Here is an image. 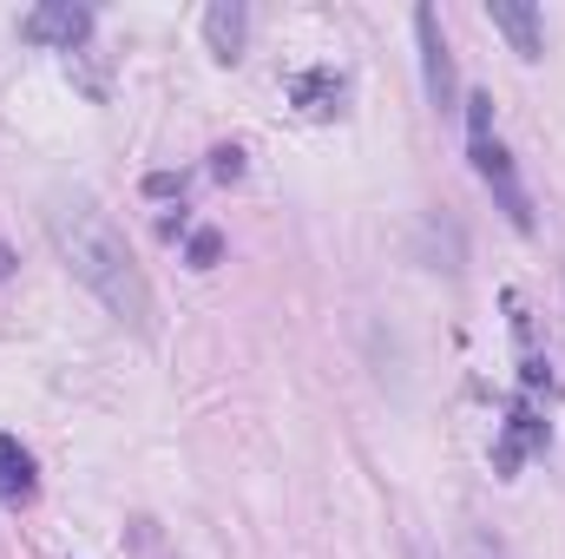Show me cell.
I'll use <instances>...</instances> for the list:
<instances>
[{"label": "cell", "instance_id": "6da1fadb", "mask_svg": "<svg viewBox=\"0 0 565 559\" xmlns=\"http://www.w3.org/2000/svg\"><path fill=\"white\" fill-rule=\"evenodd\" d=\"M46 231H53L66 271L86 283L119 323H132L139 336H151V283H145V271L132 264L119 224H113L86 191H60V198L46 204Z\"/></svg>", "mask_w": 565, "mask_h": 559}, {"label": "cell", "instance_id": "7a4b0ae2", "mask_svg": "<svg viewBox=\"0 0 565 559\" xmlns=\"http://www.w3.org/2000/svg\"><path fill=\"white\" fill-rule=\"evenodd\" d=\"M467 139H473V171H480V184L500 198V211L513 218V231H533V198H526V184H520V171H513V151L493 139V99H487V93H467Z\"/></svg>", "mask_w": 565, "mask_h": 559}, {"label": "cell", "instance_id": "3957f363", "mask_svg": "<svg viewBox=\"0 0 565 559\" xmlns=\"http://www.w3.org/2000/svg\"><path fill=\"white\" fill-rule=\"evenodd\" d=\"M415 33H422L427 99H434V113H454V99H460V73H454V53H447V40H440V13H434V7H415Z\"/></svg>", "mask_w": 565, "mask_h": 559}, {"label": "cell", "instance_id": "277c9868", "mask_svg": "<svg viewBox=\"0 0 565 559\" xmlns=\"http://www.w3.org/2000/svg\"><path fill=\"white\" fill-rule=\"evenodd\" d=\"M540 447H546V421L533 415V402H513L500 421V441H493V474H520Z\"/></svg>", "mask_w": 565, "mask_h": 559}, {"label": "cell", "instance_id": "5b68a950", "mask_svg": "<svg viewBox=\"0 0 565 559\" xmlns=\"http://www.w3.org/2000/svg\"><path fill=\"white\" fill-rule=\"evenodd\" d=\"M20 33H26V40H40V46H60V53H73V46L93 33V7L46 0V7H33V13L20 20Z\"/></svg>", "mask_w": 565, "mask_h": 559}, {"label": "cell", "instance_id": "8992f818", "mask_svg": "<svg viewBox=\"0 0 565 559\" xmlns=\"http://www.w3.org/2000/svg\"><path fill=\"white\" fill-rule=\"evenodd\" d=\"M487 20L513 40V53L520 60H540L546 53V27H540V7H526V0H487Z\"/></svg>", "mask_w": 565, "mask_h": 559}, {"label": "cell", "instance_id": "52a82bcc", "mask_svg": "<svg viewBox=\"0 0 565 559\" xmlns=\"http://www.w3.org/2000/svg\"><path fill=\"white\" fill-rule=\"evenodd\" d=\"M289 99L302 106V119H335L342 99H349V80L335 66H316V73H296L289 80Z\"/></svg>", "mask_w": 565, "mask_h": 559}, {"label": "cell", "instance_id": "ba28073f", "mask_svg": "<svg viewBox=\"0 0 565 559\" xmlns=\"http://www.w3.org/2000/svg\"><path fill=\"white\" fill-rule=\"evenodd\" d=\"M244 33H250L244 0H211V7H204V40H211L217 60H237V53H244Z\"/></svg>", "mask_w": 565, "mask_h": 559}, {"label": "cell", "instance_id": "9c48e42d", "mask_svg": "<svg viewBox=\"0 0 565 559\" xmlns=\"http://www.w3.org/2000/svg\"><path fill=\"white\" fill-rule=\"evenodd\" d=\"M0 500H33V461L13 434H0Z\"/></svg>", "mask_w": 565, "mask_h": 559}, {"label": "cell", "instance_id": "30bf717a", "mask_svg": "<svg viewBox=\"0 0 565 559\" xmlns=\"http://www.w3.org/2000/svg\"><path fill=\"white\" fill-rule=\"evenodd\" d=\"M224 257V238L217 231H191V271H211Z\"/></svg>", "mask_w": 565, "mask_h": 559}, {"label": "cell", "instance_id": "8fae6325", "mask_svg": "<svg viewBox=\"0 0 565 559\" xmlns=\"http://www.w3.org/2000/svg\"><path fill=\"white\" fill-rule=\"evenodd\" d=\"M211 171H217V178H244V151H237V145H217V151H211Z\"/></svg>", "mask_w": 565, "mask_h": 559}, {"label": "cell", "instance_id": "7c38bea8", "mask_svg": "<svg viewBox=\"0 0 565 559\" xmlns=\"http://www.w3.org/2000/svg\"><path fill=\"white\" fill-rule=\"evenodd\" d=\"M467 559H507V553H500V547H487V540H473V547H467Z\"/></svg>", "mask_w": 565, "mask_h": 559}]
</instances>
